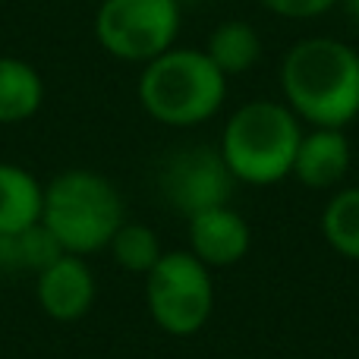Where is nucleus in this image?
I'll use <instances>...</instances> for the list:
<instances>
[{
  "label": "nucleus",
  "mask_w": 359,
  "mask_h": 359,
  "mask_svg": "<svg viewBox=\"0 0 359 359\" xmlns=\"http://www.w3.org/2000/svg\"><path fill=\"white\" fill-rule=\"evenodd\" d=\"M41 224L63 252L92 255L111 246L123 224V198L111 180L95 170H63L44 186Z\"/></svg>",
  "instance_id": "4"
},
{
  "label": "nucleus",
  "mask_w": 359,
  "mask_h": 359,
  "mask_svg": "<svg viewBox=\"0 0 359 359\" xmlns=\"http://www.w3.org/2000/svg\"><path fill=\"white\" fill-rule=\"evenodd\" d=\"M139 104L151 120L174 130L211 120L227 98V76L215 67L205 48H170L142 63Z\"/></svg>",
  "instance_id": "2"
},
{
  "label": "nucleus",
  "mask_w": 359,
  "mask_h": 359,
  "mask_svg": "<svg viewBox=\"0 0 359 359\" xmlns=\"http://www.w3.org/2000/svg\"><path fill=\"white\" fill-rule=\"evenodd\" d=\"M22 271H25V259H22L19 233H0V278H13V274Z\"/></svg>",
  "instance_id": "17"
},
{
  "label": "nucleus",
  "mask_w": 359,
  "mask_h": 359,
  "mask_svg": "<svg viewBox=\"0 0 359 359\" xmlns=\"http://www.w3.org/2000/svg\"><path fill=\"white\" fill-rule=\"evenodd\" d=\"M38 306L54 322H79L95 303V274L86 255L63 252L44 271L35 274Z\"/></svg>",
  "instance_id": "8"
},
{
  "label": "nucleus",
  "mask_w": 359,
  "mask_h": 359,
  "mask_svg": "<svg viewBox=\"0 0 359 359\" xmlns=\"http://www.w3.org/2000/svg\"><path fill=\"white\" fill-rule=\"evenodd\" d=\"M280 92L299 123L344 130L359 117V50L331 35L299 38L280 63Z\"/></svg>",
  "instance_id": "1"
},
{
  "label": "nucleus",
  "mask_w": 359,
  "mask_h": 359,
  "mask_svg": "<svg viewBox=\"0 0 359 359\" xmlns=\"http://www.w3.org/2000/svg\"><path fill=\"white\" fill-rule=\"evenodd\" d=\"M111 255L123 271L130 274H149L155 268V262L161 259V243H158V233L145 224H120V230L111 240Z\"/></svg>",
  "instance_id": "15"
},
{
  "label": "nucleus",
  "mask_w": 359,
  "mask_h": 359,
  "mask_svg": "<svg viewBox=\"0 0 359 359\" xmlns=\"http://www.w3.org/2000/svg\"><path fill=\"white\" fill-rule=\"evenodd\" d=\"M44 104V79L22 57H0V123L32 120Z\"/></svg>",
  "instance_id": "12"
},
{
  "label": "nucleus",
  "mask_w": 359,
  "mask_h": 359,
  "mask_svg": "<svg viewBox=\"0 0 359 359\" xmlns=\"http://www.w3.org/2000/svg\"><path fill=\"white\" fill-rule=\"evenodd\" d=\"M341 6H344V13L359 25V0H341Z\"/></svg>",
  "instance_id": "18"
},
{
  "label": "nucleus",
  "mask_w": 359,
  "mask_h": 359,
  "mask_svg": "<svg viewBox=\"0 0 359 359\" xmlns=\"http://www.w3.org/2000/svg\"><path fill=\"white\" fill-rule=\"evenodd\" d=\"M145 299L161 331H168L170 337L196 334L208 325L215 309L211 268L186 249L164 252L145 274Z\"/></svg>",
  "instance_id": "5"
},
{
  "label": "nucleus",
  "mask_w": 359,
  "mask_h": 359,
  "mask_svg": "<svg viewBox=\"0 0 359 359\" xmlns=\"http://www.w3.org/2000/svg\"><path fill=\"white\" fill-rule=\"evenodd\" d=\"M236 177L230 174L221 149L211 145H189L180 149L161 168V192L170 208L183 217H192L205 208L230 205Z\"/></svg>",
  "instance_id": "7"
},
{
  "label": "nucleus",
  "mask_w": 359,
  "mask_h": 359,
  "mask_svg": "<svg viewBox=\"0 0 359 359\" xmlns=\"http://www.w3.org/2000/svg\"><path fill=\"white\" fill-rule=\"evenodd\" d=\"M303 123L284 101H246L230 114L221 133V155L236 183L274 186L290 177Z\"/></svg>",
  "instance_id": "3"
},
{
  "label": "nucleus",
  "mask_w": 359,
  "mask_h": 359,
  "mask_svg": "<svg viewBox=\"0 0 359 359\" xmlns=\"http://www.w3.org/2000/svg\"><path fill=\"white\" fill-rule=\"evenodd\" d=\"M350 170V142L344 130L312 126L297 145L290 177L309 189H334Z\"/></svg>",
  "instance_id": "10"
},
{
  "label": "nucleus",
  "mask_w": 359,
  "mask_h": 359,
  "mask_svg": "<svg viewBox=\"0 0 359 359\" xmlns=\"http://www.w3.org/2000/svg\"><path fill=\"white\" fill-rule=\"evenodd\" d=\"M180 19V0H98L95 38L117 60L149 63L177 44Z\"/></svg>",
  "instance_id": "6"
},
{
  "label": "nucleus",
  "mask_w": 359,
  "mask_h": 359,
  "mask_svg": "<svg viewBox=\"0 0 359 359\" xmlns=\"http://www.w3.org/2000/svg\"><path fill=\"white\" fill-rule=\"evenodd\" d=\"M205 54L215 60V67L224 76H243L259 63L262 57V35L252 22L243 19H224L215 32L208 35Z\"/></svg>",
  "instance_id": "13"
},
{
  "label": "nucleus",
  "mask_w": 359,
  "mask_h": 359,
  "mask_svg": "<svg viewBox=\"0 0 359 359\" xmlns=\"http://www.w3.org/2000/svg\"><path fill=\"white\" fill-rule=\"evenodd\" d=\"M259 4L280 19H318L341 6V0H259Z\"/></svg>",
  "instance_id": "16"
},
{
  "label": "nucleus",
  "mask_w": 359,
  "mask_h": 359,
  "mask_svg": "<svg viewBox=\"0 0 359 359\" xmlns=\"http://www.w3.org/2000/svg\"><path fill=\"white\" fill-rule=\"evenodd\" d=\"M44 186L32 170L0 161V233H22L41 224Z\"/></svg>",
  "instance_id": "11"
},
{
  "label": "nucleus",
  "mask_w": 359,
  "mask_h": 359,
  "mask_svg": "<svg viewBox=\"0 0 359 359\" xmlns=\"http://www.w3.org/2000/svg\"><path fill=\"white\" fill-rule=\"evenodd\" d=\"M186 230H189V252L202 265H208L211 271L236 265L252 243L249 224L230 205L205 208L198 215L186 217Z\"/></svg>",
  "instance_id": "9"
},
{
  "label": "nucleus",
  "mask_w": 359,
  "mask_h": 359,
  "mask_svg": "<svg viewBox=\"0 0 359 359\" xmlns=\"http://www.w3.org/2000/svg\"><path fill=\"white\" fill-rule=\"evenodd\" d=\"M322 233L337 255L359 262V186H347L331 196L322 211Z\"/></svg>",
  "instance_id": "14"
}]
</instances>
